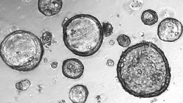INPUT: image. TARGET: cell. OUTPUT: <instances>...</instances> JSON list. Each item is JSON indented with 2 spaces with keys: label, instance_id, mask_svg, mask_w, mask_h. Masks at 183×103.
Wrapping results in <instances>:
<instances>
[{
  "label": "cell",
  "instance_id": "6da1fadb",
  "mask_svg": "<svg viewBox=\"0 0 183 103\" xmlns=\"http://www.w3.org/2000/svg\"><path fill=\"white\" fill-rule=\"evenodd\" d=\"M116 70L123 89L141 98L160 95L167 90L171 78L169 65L163 51L155 44L146 41L124 51Z\"/></svg>",
  "mask_w": 183,
  "mask_h": 103
},
{
  "label": "cell",
  "instance_id": "7a4b0ae2",
  "mask_svg": "<svg viewBox=\"0 0 183 103\" xmlns=\"http://www.w3.org/2000/svg\"><path fill=\"white\" fill-rule=\"evenodd\" d=\"M43 53L40 39L26 31L18 30L10 33L0 45V56L3 62L12 69L20 71H29L36 68Z\"/></svg>",
  "mask_w": 183,
  "mask_h": 103
},
{
  "label": "cell",
  "instance_id": "3957f363",
  "mask_svg": "<svg viewBox=\"0 0 183 103\" xmlns=\"http://www.w3.org/2000/svg\"><path fill=\"white\" fill-rule=\"evenodd\" d=\"M63 39L66 47L74 54L91 56L100 49L104 34L102 25L90 15H76L62 24Z\"/></svg>",
  "mask_w": 183,
  "mask_h": 103
},
{
  "label": "cell",
  "instance_id": "277c9868",
  "mask_svg": "<svg viewBox=\"0 0 183 103\" xmlns=\"http://www.w3.org/2000/svg\"><path fill=\"white\" fill-rule=\"evenodd\" d=\"M182 32L183 26L180 21L175 18L168 17L159 23L157 34L161 40L173 42L180 38Z\"/></svg>",
  "mask_w": 183,
  "mask_h": 103
},
{
  "label": "cell",
  "instance_id": "5b68a950",
  "mask_svg": "<svg viewBox=\"0 0 183 103\" xmlns=\"http://www.w3.org/2000/svg\"><path fill=\"white\" fill-rule=\"evenodd\" d=\"M84 69L82 62L75 58L67 59L62 63V69L63 75L71 79L80 78L83 73Z\"/></svg>",
  "mask_w": 183,
  "mask_h": 103
},
{
  "label": "cell",
  "instance_id": "8992f818",
  "mask_svg": "<svg viewBox=\"0 0 183 103\" xmlns=\"http://www.w3.org/2000/svg\"><path fill=\"white\" fill-rule=\"evenodd\" d=\"M63 2L61 0H39L38 7L43 15L50 17L58 13L61 10Z\"/></svg>",
  "mask_w": 183,
  "mask_h": 103
},
{
  "label": "cell",
  "instance_id": "52a82bcc",
  "mask_svg": "<svg viewBox=\"0 0 183 103\" xmlns=\"http://www.w3.org/2000/svg\"><path fill=\"white\" fill-rule=\"evenodd\" d=\"M88 94L89 92L86 86L77 84L71 88L68 97L73 103H84L86 101Z\"/></svg>",
  "mask_w": 183,
  "mask_h": 103
},
{
  "label": "cell",
  "instance_id": "ba28073f",
  "mask_svg": "<svg viewBox=\"0 0 183 103\" xmlns=\"http://www.w3.org/2000/svg\"><path fill=\"white\" fill-rule=\"evenodd\" d=\"M141 18L143 23L145 25L149 26L155 24L158 20V16L156 12L151 9L144 11Z\"/></svg>",
  "mask_w": 183,
  "mask_h": 103
},
{
  "label": "cell",
  "instance_id": "9c48e42d",
  "mask_svg": "<svg viewBox=\"0 0 183 103\" xmlns=\"http://www.w3.org/2000/svg\"><path fill=\"white\" fill-rule=\"evenodd\" d=\"M117 40L119 45L123 47L128 46L131 43L129 37L124 34L119 35L117 38Z\"/></svg>",
  "mask_w": 183,
  "mask_h": 103
},
{
  "label": "cell",
  "instance_id": "30bf717a",
  "mask_svg": "<svg viewBox=\"0 0 183 103\" xmlns=\"http://www.w3.org/2000/svg\"><path fill=\"white\" fill-rule=\"evenodd\" d=\"M102 25L104 36L105 37H108L113 33L114 27L110 22L109 21L103 22Z\"/></svg>",
  "mask_w": 183,
  "mask_h": 103
},
{
  "label": "cell",
  "instance_id": "8fae6325",
  "mask_svg": "<svg viewBox=\"0 0 183 103\" xmlns=\"http://www.w3.org/2000/svg\"><path fill=\"white\" fill-rule=\"evenodd\" d=\"M52 34L48 31L44 33L42 36V41L44 44H51L52 40Z\"/></svg>",
  "mask_w": 183,
  "mask_h": 103
},
{
  "label": "cell",
  "instance_id": "7c38bea8",
  "mask_svg": "<svg viewBox=\"0 0 183 103\" xmlns=\"http://www.w3.org/2000/svg\"><path fill=\"white\" fill-rule=\"evenodd\" d=\"M21 82L22 84V88L21 91L27 90L31 84L29 81L27 79Z\"/></svg>",
  "mask_w": 183,
  "mask_h": 103
},
{
  "label": "cell",
  "instance_id": "4fadbf2b",
  "mask_svg": "<svg viewBox=\"0 0 183 103\" xmlns=\"http://www.w3.org/2000/svg\"><path fill=\"white\" fill-rule=\"evenodd\" d=\"M15 87L17 90L21 91L22 88V84L21 81L16 83Z\"/></svg>",
  "mask_w": 183,
  "mask_h": 103
},
{
  "label": "cell",
  "instance_id": "5bb4252c",
  "mask_svg": "<svg viewBox=\"0 0 183 103\" xmlns=\"http://www.w3.org/2000/svg\"><path fill=\"white\" fill-rule=\"evenodd\" d=\"M114 64V62L113 60L110 59L108 60L107 63V65L108 66H113Z\"/></svg>",
  "mask_w": 183,
  "mask_h": 103
},
{
  "label": "cell",
  "instance_id": "9a60e30c",
  "mask_svg": "<svg viewBox=\"0 0 183 103\" xmlns=\"http://www.w3.org/2000/svg\"><path fill=\"white\" fill-rule=\"evenodd\" d=\"M58 64V62L56 61H54L51 64V65L52 68L55 69L57 68Z\"/></svg>",
  "mask_w": 183,
  "mask_h": 103
},
{
  "label": "cell",
  "instance_id": "2e32d148",
  "mask_svg": "<svg viewBox=\"0 0 183 103\" xmlns=\"http://www.w3.org/2000/svg\"><path fill=\"white\" fill-rule=\"evenodd\" d=\"M114 41L112 40H111V41H110V44L111 45H113L114 44Z\"/></svg>",
  "mask_w": 183,
  "mask_h": 103
},
{
  "label": "cell",
  "instance_id": "e0dca14e",
  "mask_svg": "<svg viewBox=\"0 0 183 103\" xmlns=\"http://www.w3.org/2000/svg\"><path fill=\"white\" fill-rule=\"evenodd\" d=\"M44 62L45 63H46L47 62V60L46 58H44L43 60Z\"/></svg>",
  "mask_w": 183,
  "mask_h": 103
}]
</instances>
